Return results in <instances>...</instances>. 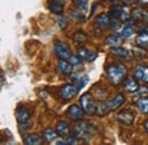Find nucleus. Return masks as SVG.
Segmentation results:
<instances>
[{"instance_id":"f257e3e1","label":"nucleus","mask_w":148,"mask_h":145,"mask_svg":"<svg viewBox=\"0 0 148 145\" xmlns=\"http://www.w3.org/2000/svg\"><path fill=\"white\" fill-rule=\"evenodd\" d=\"M127 74V68L121 64H112L107 68V78L112 85H120Z\"/></svg>"},{"instance_id":"f03ea898","label":"nucleus","mask_w":148,"mask_h":145,"mask_svg":"<svg viewBox=\"0 0 148 145\" xmlns=\"http://www.w3.org/2000/svg\"><path fill=\"white\" fill-rule=\"evenodd\" d=\"M73 130H74V135L79 139L84 141V142H88L91 138L95 129L90 127L89 125L84 124V122H77V124L74 125Z\"/></svg>"},{"instance_id":"7ed1b4c3","label":"nucleus","mask_w":148,"mask_h":145,"mask_svg":"<svg viewBox=\"0 0 148 145\" xmlns=\"http://www.w3.org/2000/svg\"><path fill=\"white\" fill-rule=\"evenodd\" d=\"M80 105L83 109L84 113L87 114H95L97 113V105L98 103H96V101L93 99L91 94L86 93L80 97Z\"/></svg>"},{"instance_id":"20e7f679","label":"nucleus","mask_w":148,"mask_h":145,"mask_svg":"<svg viewBox=\"0 0 148 145\" xmlns=\"http://www.w3.org/2000/svg\"><path fill=\"white\" fill-rule=\"evenodd\" d=\"M54 50L59 58H64V59H69V57L72 55L69 45L66 42H63V41H56L55 46H54Z\"/></svg>"},{"instance_id":"39448f33","label":"nucleus","mask_w":148,"mask_h":145,"mask_svg":"<svg viewBox=\"0 0 148 145\" xmlns=\"http://www.w3.org/2000/svg\"><path fill=\"white\" fill-rule=\"evenodd\" d=\"M116 120L125 126H130L134 121V114L129 110H123L116 114Z\"/></svg>"},{"instance_id":"423d86ee","label":"nucleus","mask_w":148,"mask_h":145,"mask_svg":"<svg viewBox=\"0 0 148 145\" xmlns=\"http://www.w3.org/2000/svg\"><path fill=\"white\" fill-rule=\"evenodd\" d=\"M77 87H75L73 85H64L63 87H62V89H60V93H59V95H60V97L63 98V99H65V101H69V99H72L74 96L77 94Z\"/></svg>"},{"instance_id":"0eeeda50","label":"nucleus","mask_w":148,"mask_h":145,"mask_svg":"<svg viewBox=\"0 0 148 145\" xmlns=\"http://www.w3.org/2000/svg\"><path fill=\"white\" fill-rule=\"evenodd\" d=\"M66 114H67V117L70 118V119H72V120H81L82 118H83V115H84V111L82 108H80L79 105H71L67 111H66Z\"/></svg>"},{"instance_id":"6e6552de","label":"nucleus","mask_w":148,"mask_h":145,"mask_svg":"<svg viewBox=\"0 0 148 145\" xmlns=\"http://www.w3.org/2000/svg\"><path fill=\"white\" fill-rule=\"evenodd\" d=\"M111 54L120 59H130L132 57V53L127 48H122V47H112Z\"/></svg>"},{"instance_id":"1a4fd4ad","label":"nucleus","mask_w":148,"mask_h":145,"mask_svg":"<svg viewBox=\"0 0 148 145\" xmlns=\"http://www.w3.org/2000/svg\"><path fill=\"white\" fill-rule=\"evenodd\" d=\"M49 10L54 14H62L65 7V0H49Z\"/></svg>"},{"instance_id":"9d476101","label":"nucleus","mask_w":148,"mask_h":145,"mask_svg":"<svg viewBox=\"0 0 148 145\" xmlns=\"http://www.w3.org/2000/svg\"><path fill=\"white\" fill-rule=\"evenodd\" d=\"M111 23H112V18L107 14H100V15H98L97 18H96V25L98 28L103 29V30L111 28Z\"/></svg>"},{"instance_id":"9b49d317","label":"nucleus","mask_w":148,"mask_h":145,"mask_svg":"<svg viewBox=\"0 0 148 145\" xmlns=\"http://www.w3.org/2000/svg\"><path fill=\"white\" fill-rule=\"evenodd\" d=\"M77 55L82 58V59H84V61H87V62H93L97 57H98V55L97 53H95V52H91V50H89V49H87V48H77Z\"/></svg>"},{"instance_id":"f8f14e48","label":"nucleus","mask_w":148,"mask_h":145,"mask_svg":"<svg viewBox=\"0 0 148 145\" xmlns=\"http://www.w3.org/2000/svg\"><path fill=\"white\" fill-rule=\"evenodd\" d=\"M133 75L136 79L143 81V82H148V68L147 66H143V65H139L136 68Z\"/></svg>"},{"instance_id":"ddd939ff","label":"nucleus","mask_w":148,"mask_h":145,"mask_svg":"<svg viewBox=\"0 0 148 145\" xmlns=\"http://www.w3.org/2000/svg\"><path fill=\"white\" fill-rule=\"evenodd\" d=\"M72 68L73 65L69 62V59H64V58H59L58 63H57V69L60 73L64 74H69L72 72Z\"/></svg>"},{"instance_id":"4468645a","label":"nucleus","mask_w":148,"mask_h":145,"mask_svg":"<svg viewBox=\"0 0 148 145\" xmlns=\"http://www.w3.org/2000/svg\"><path fill=\"white\" fill-rule=\"evenodd\" d=\"M123 44V37L117 33H112L106 39V45L111 47H120Z\"/></svg>"},{"instance_id":"2eb2a0df","label":"nucleus","mask_w":148,"mask_h":145,"mask_svg":"<svg viewBox=\"0 0 148 145\" xmlns=\"http://www.w3.org/2000/svg\"><path fill=\"white\" fill-rule=\"evenodd\" d=\"M124 102H125V97H124L122 94H117L115 97H113V98H112L111 101H108L110 109H111V111L119 109V108H120Z\"/></svg>"},{"instance_id":"dca6fc26","label":"nucleus","mask_w":148,"mask_h":145,"mask_svg":"<svg viewBox=\"0 0 148 145\" xmlns=\"http://www.w3.org/2000/svg\"><path fill=\"white\" fill-rule=\"evenodd\" d=\"M123 86H124V89L127 91H129V93H136V91L139 89V85H138L137 80L133 79V78L127 79V80L124 81Z\"/></svg>"},{"instance_id":"f3484780","label":"nucleus","mask_w":148,"mask_h":145,"mask_svg":"<svg viewBox=\"0 0 148 145\" xmlns=\"http://www.w3.org/2000/svg\"><path fill=\"white\" fill-rule=\"evenodd\" d=\"M16 118H17L18 124H26L30 120V114L24 108H19L16 111Z\"/></svg>"},{"instance_id":"a211bd4d","label":"nucleus","mask_w":148,"mask_h":145,"mask_svg":"<svg viewBox=\"0 0 148 145\" xmlns=\"http://www.w3.org/2000/svg\"><path fill=\"white\" fill-rule=\"evenodd\" d=\"M24 144L26 145H39L42 143V138L36 134H30L24 137Z\"/></svg>"},{"instance_id":"6ab92c4d","label":"nucleus","mask_w":148,"mask_h":145,"mask_svg":"<svg viewBox=\"0 0 148 145\" xmlns=\"http://www.w3.org/2000/svg\"><path fill=\"white\" fill-rule=\"evenodd\" d=\"M57 135H58V133L55 131L54 129H51V128H47V129H45L43 130V139L46 141V142H48V143H54L55 142V139L57 138Z\"/></svg>"},{"instance_id":"aec40b11","label":"nucleus","mask_w":148,"mask_h":145,"mask_svg":"<svg viewBox=\"0 0 148 145\" xmlns=\"http://www.w3.org/2000/svg\"><path fill=\"white\" fill-rule=\"evenodd\" d=\"M56 131L60 136H67L70 134V127L65 121H59L56 126Z\"/></svg>"},{"instance_id":"412c9836","label":"nucleus","mask_w":148,"mask_h":145,"mask_svg":"<svg viewBox=\"0 0 148 145\" xmlns=\"http://www.w3.org/2000/svg\"><path fill=\"white\" fill-rule=\"evenodd\" d=\"M138 110L144 113V114H148V97H141L140 99L137 101L136 103Z\"/></svg>"},{"instance_id":"4be33fe9","label":"nucleus","mask_w":148,"mask_h":145,"mask_svg":"<svg viewBox=\"0 0 148 145\" xmlns=\"http://www.w3.org/2000/svg\"><path fill=\"white\" fill-rule=\"evenodd\" d=\"M137 45L141 48H148V32L143 33L140 36H138V38L136 39Z\"/></svg>"},{"instance_id":"5701e85b","label":"nucleus","mask_w":148,"mask_h":145,"mask_svg":"<svg viewBox=\"0 0 148 145\" xmlns=\"http://www.w3.org/2000/svg\"><path fill=\"white\" fill-rule=\"evenodd\" d=\"M111 111L110 109V105H108V102H98V105H97V113H99L100 115L103 114H106Z\"/></svg>"},{"instance_id":"b1692460","label":"nucleus","mask_w":148,"mask_h":145,"mask_svg":"<svg viewBox=\"0 0 148 145\" xmlns=\"http://www.w3.org/2000/svg\"><path fill=\"white\" fill-rule=\"evenodd\" d=\"M87 39H88V37H87V35L83 31H77V32H75L73 35V40L76 44H79V45L86 42Z\"/></svg>"},{"instance_id":"393cba45","label":"nucleus","mask_w":148,"mask_h":145,"mask_svg":"<svg viewBox=\"0 0 148 145\" xmlns=\"http://www.w3.org/2000/svg\"><path fill=\"white\" fill-rule=\"evenodd\" d=\"M73 2L74 6L79 10H81V13L87 12V9H88V0H73Z\"/></svg>"},{"instance_id":"a878e982","label":"nucleus","mask_w":148,"mask_h":145,"mask_svg":"<svg viewBox=\"0 0 148 145\" xmlns=\"http://www.w3.org/2000/svg\"><path fill=\"white\" fill-rule=\"evenodd\" d=\"M133 15L138 19H144V21H148V12L141 10V9H134Z\"/></svg>"},{"instance_id":"bb28decb","label":"nucleus","mask_w":148,"mask_h":145,"mask_svg":"<svg viewBox=\"0 0 148 145\" xmlns=\"http://www.w3.org/2000/svg\"><path fill=\"white\" fill-rule=\"evenodd\" d=\"M81 57L79 56V55H71L70 57H69V62L73 65V66H81Z\"/></svg>"},{"instance_id":"cd10ccee","label":"nucleus","mask_w":148,"mask_h":145,"mask_svg":"<svg viewBox=\"0 0 148 145\" xmlns=\"http://www.w3.org/2000/svg\"><path fill=\"white\" fill-rule=\"evenodd\" d=\"M132 33H133V29H132L130 25H125V26L121 30V36L123 37V38H128V37H130Z\"/></svg>"},{"instance_id":"c85d7f7f","label":"nucleus","mask_w":148,"mask_h":145,"mask_svg":"<svg viewBox=\"0 0 148 145\" xmlns=\"http://www.w3.org/2000/svg\"><path fill=\"white\" fill-rule=\"evenodd\" d=\"M88 81H89V77L88 75H83L80 80H79V86H77V89H79V91L81 90L87 84H88Z\"/></svg>"},{"instance_id":"c756f323","label":"nucleus","mask_w":148,"mask_h":145,"mask_svg":"<svg viewBox=\"0 0 148 145\" xmlns=\"http://www.w3.org/2000/svg\"><path fill=\"white\" fill-rule=\"evenodd\" d=\"M57 22H58V25H59L60 30L66 29V26H67V21H66V18H64L63 16H58V17H57Z\"/></svg>"},{"instance_id":"7c9ffc66","label":"nucleus","mask_w":148,"mask_h":145,"mask_svg":"<svg viewBox=\"0 0 148 145\" xmlns=\"http://www.w3.org/2000/svg\"><path fill=\"white\" fill-rule=\"evenodd\" d=\"M79 142V138L75 136V135H71L67 137V144H77Z\"/></svg>"},{"instance_id":"2f4dec72","label":"nucleus","mask_w":148,"mask_h":145,"mask_svg":"<svg viewBox=\"0 0 148 145\" xmlns=\"http://www.w3.org/2000/svg\"><path fill=\"white\" fill-rule=\"evenodd\" d=\"M139 3H140V5H147L148 0H139Z\"/></svg>"},{"instance_id":"473e14b6","label":"nucleus","mask_w":148,"mask_h":145,"mask_svg":"<svg viewBox=\"0 0 148 145\" xmlns=\"http://www.w3.org/2000/svg\"><path fill=\"white\" fill-rule=\"evenodd\" d=\"M145 129H146V131L148 133V120L145 122Z\"/></svg>"},{"instance_id":"72a5a7b5","label":"nucleus","mask_w":148,"mask_h":145,"mask_svg":"<svg viewBox=\"0 0 148 145\" xmlns=\"http://www.w3.org/2000/svg\"><path fill=\"white\" fill-rule=\"evenodd\" d=\"M125 1H128V2H131V1H132V0H125Z\"/></svg>"}]
</instances>
